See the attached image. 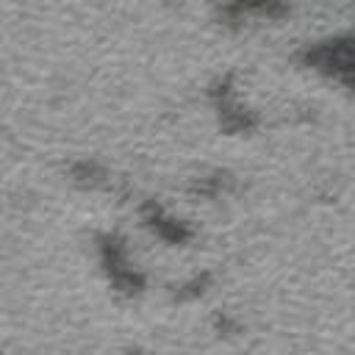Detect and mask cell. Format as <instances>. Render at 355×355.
I'll use <instances>...</instances> for the list:
<instances>
[]
</instances>
